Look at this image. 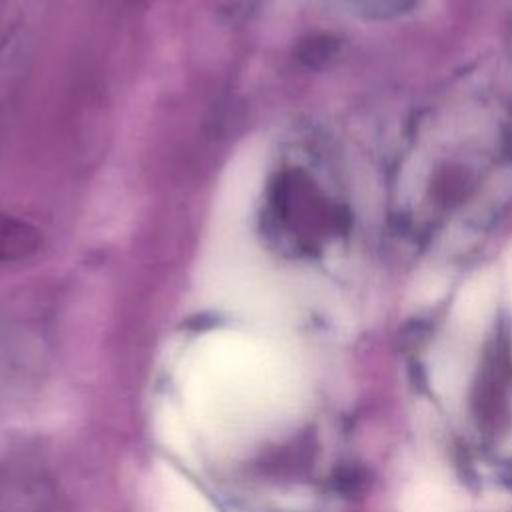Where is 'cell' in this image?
Here are the masks:
<instances>
[{"instance_id":"3","label":"cell","mask_w":512,"mask_h":512,"mask_svg":"<svg viewBox=\"0 0 512 512\" xmlns=\"http://www.w3.org/2000/svg\"><path fill=\"white\" fill-rule=\"evenodd\" d=\"M404 512H452L450 492L434 480H422L404 498Z\"/></svg>"},{"instance_id":"4","label":"cell","mask_w":512,"mask_h":512,"mask_svg":"<svg viewBox=\"0 0 512 512\" xmlns=\"http://www.w3.org/2000/svg\"><path fill=\"white\" fill-rule=\"evenodd\" d=\"M432 384L444 396H456L464 384V368L452 354L440 356L432 364Z\"/></svg>"},{"instance_id":"5","label":"cell","mask_w":512,"mask_h":512,"mask_svg":"<svg viewBox=\"0 0 512 512\" xmlns=\"http://www.w3.org/2000/svg\"><path fill=\"white\" fill-rule=\"evenodd\" d=\"M506 276H508V286H510V294H512V248H510L508 260H506Z\"/></svg>"},{"instance_id":"1","label":"cell","mask_w":512,"mask_h":512,"mask_svg":"<svg viewBox=\"0 0 512 512\" xmlns=\"http://www.w3.org/2000/svg\"><path fill=\"white\" fill-rule=\"evenodd\" d=\"M494 296H496V282L492 274L482 272L470 278L454 300V308H452L454 324L468 334L482 330L492 314Z\"/></svg>"},{"instance_id":"2","label":"cell","mask_w":512,"mask_h":512,"mask_svg":"<svg viewBox=\"0 0 512 512\" xmlns=\"http://www.w3.org/2000/svg\"><path fill=\"white\" fill-rule=\"evenodd\" d=\"M38 248L40 234L32 224L0 212V262L24 260Z\"/></svg>"}]
</instances>
